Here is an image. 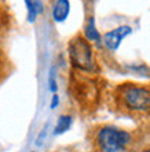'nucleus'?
<instances>
[{
  "label": "nucleus",
  "mask_w": 150,
  "mask_h": 152,
  "mask_svg": "<svg viewBox=\"0 0 150 152\" xmlns=\"http://www.w3.org/2000/svg\"><path fill=\"white\" fill-rule=\"evenodd\" d=\"M117 108L125 115H146L150 112V87L142 84L124 83L116 88Z\"/></svg>",
  "instance_id": "obj_1"
},
{
  "label": "nucleus",
  "mask_w": 150,
  "mask_h": 152,
  "mask_svg": "<svg viewBox=\"0 0 150 152\" xmlns=\"http://www.w3.org/2000/svg\"><path fill=\"white\" fill-rule=\"evenodd\" d=\"M94 141L99 152H120L132 142V137L127 130L116 126H102L98 129Z\"/></svg>",
  "instance_id": "obj_2"
},
{
  "label": "nucleus",
  "mask_w": 150,
  "mask_h": 152,
  "mask_svg": "<svg viewBox=\"0 0 150 152\" xmlns=\"http://www.w3.org/2000/svg\"><path fill=\"white\" fill-rule=\"evenodd\" d=\"M67 53H69L70 64L75 69H77L80 72H87V73L94 72L96 69L92 47H91L90 42L86 39V36L76 35L69 42Z\"/></svg>",
  "instance_id": "obj_3"
},
{
  "label": "nucleus",
  "mask_w": 150,
  "mask_h": 152,
  "mask_svg": "<svg viewBox=\"0 0 150 152\" xmlns=\"http://www.w3.org/2000/svg\"><path fill=\"white\" fill-rule=\"evenodd\" d=\"M73 88L76 94L75 97L83 104H91L98 96V90L95 87V84L86 79H79L77 83L73 82Z\"/></svg>",
  "instance_id": "obj_4"
},
{
  "label": "nucleus",
  "mask_w": 150,
  "mask_h": 152,
  "mask_svg": "<svg viewBox=\"0 0 150 152\" xmlns=\"http://www.w3.org/2000/svg\"><path fill=\"white\" fill-rule=\"evenodd\" d=\"M132 32V28L128 26V25H121L119 28L113 29V31H109L103 35L102 40H103V44L106 46L110 51H116L117 48L120 47V44L124 39H125L128 35H131Z\"/></svg>",
  "instance_id": "obj_5"
},
{
  "label": "nucleus",
  "mask_w": 150,
  "mask_h": 152,
  "mask_svg": "<svg viewBox=\"0 0 150 152\" xmlns=\"http://www.w3.org/2000/svg\"><path fill=\"white\" fill-rule=\"evenodd\" d=\"M69 11H70L69 0H57L52 7V18L55 22H62L67 18Z\"/></svg>",
  "instance_id": "obj_6"
},
{
  "label": "nucleus",
  "mask_w": 150,
  "mask_h": 152,
  "mask_svg": "<svg viewBox=\"0 0 150 152\" xmlns=\"http://www.w3.org/2000/svg\"><path fill=\"white\" fill-rule=\"evenodd\" d=\"M25 4H26V10H28V21L35 22L37 15L43 11V4L39 0H25Z\"/></svg>",
  "instance_id": "obj_7"
},
{
  "label": "nucleus",
  "mask_w": 150,
  "mask_h": 152,
  "mask_svg": "<svg viewBox=\"0 0 150 152\" xmlns=\"http://www.w3.org/2000/svg\"><path fill=\"white\" fill-rule=\"evenodd\" d=\"M84 36L88 42H99L101 40V35H99L98 29L95 26V20L94 17H90L87 25H86V32H84Z\"/></svg>",
  "instance_id": "obj_8"
},
{
  "label": "nucleus",
  "mask_w": 150,
  "mask_h": 152,
  "mask_svg": "<svg viewBox=\"0 0 150 152\" xmlns=\"http://www.w3.org/2000/svg\"><path fill=\"white\" fill-rule=\"evenodd\" d=\"M72 122H73V119L70 115H61L58 122H57L54 134H63L65 132H67L72 126Z\"/></svg>",
  "instance_id": "obj_9"
},
{
  "label": "nucleus",
  "mask_w": 150,
  "mask_h": 152,
  "mask_svg": "<svg viewBox=\"0 0 150 152\" xmlns=\"http://www.w3.org/2000/svg\"><path fill=\"white\" fill-rule=\"evenodd\" d=\"M48 83H50V90L55 94L58 86H57V80H55V76H54V69H51V72H50V79H48Z\"/></svg>",
  "instance_id": "obj_10"
},
{
  "label": "nucleus",
  "mask_w": 150,
  "mask_h": 152,
  "mask_svg": "<svg viewBox=\"0 0 150 152\" xmlns=\"http://www.w3.org/2000/svg\"><path fill=\"white\" fill-rule=\"evenodd\" d=\"M58 102H59V96L55 93V94L52 96V100H51V109H55L57 105H58Z\"/></svg>",
  "instance_id": "obj_11"
},
{
  "label": "nucleus",
  "mask_w": 150,
  "mask_h": 152,
  "mask_svg": "<svg viewBox=\"0 0 150 152\" xmlns=\"http://www.w3.org/2000/svg\"><path fill=\"white\" fill-rule=\"evenodd\" d=\"M46 133H47V132H46V129H44L43 132H41V134L39 136V138H37V142H36L37 145H41V142H43V137L46 136Z\"/></svg>",
  "instance_id": "obj_12"
},
{
  "label": "nucleus",
  "mask_w": 150,
  "mask_h": 152,
  "mask_svg": "<svg viewBox=\"0 0 150 152\" xmlns=\"http://www.w3.org/2000/svg\"><path fill=\"white\" fill-rule=\"evenodd\" d=\"M1 28H3V17H1V11H0V33H1Z\"/></svg>",
  "instance_id": "obj_13"
}]
</instances>
